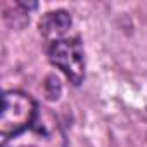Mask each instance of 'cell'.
<instances>
[{
    "instance_id": "1",
    "label": "cell",
    "mask_w": 147,
    "mask_h": 147,
    "mask_svg": "<svg viewBox=\"0 0 147 147\" xmlns=\"http://www.w3.org/2000/svg\"><path fill=\"white\" fill-rule=\"evenodd\" d=\"M38 106L35 99L23 90H7L2 97L0 113V138L2 145L28 131L38 118Z\"/></svg>"
},
{
    "instance_id": "2",
    "label": "cell",
    "mask_w": 147,
    "mask_h": 147,
    "mask_svg": "<svg viewBox=\"0 0 147 147\" xmlns=\"http://www.w3.org/2000/svg\"><path fill=\"white\" fill-rule=\"evenodd\" d=\"M49 61L61 69L73 85H82L85 80V50L78 36H69L49 45Z\"/></svg>"
},
{
    "instance_id": "3",
    "label": "cell",
    "mask_w": 147,
    "mask_h": 147,
    "mask_svg": "<svg viewBox=\"0 0 147 147\" xmlns=\"http://www.w3.org/2000/svg\"><path fill=\"white\" fill-rule=\"evenodd\" d=\"M71 26H73V19H71V14L66 11H50L43 14L38 23V30L42 36L50 43L66 38Z\"/></svg>"
}]
</instances>
